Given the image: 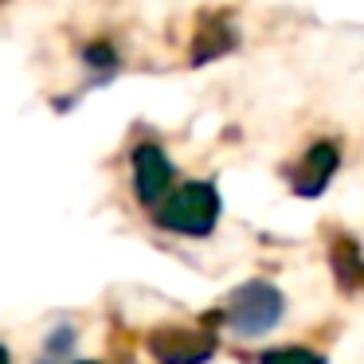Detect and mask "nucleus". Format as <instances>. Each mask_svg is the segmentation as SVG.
Masks as SVG:
<instances>
[{"label":"nucleus","instance_id":"1a4fd4ad","mask_svg":"<svg viewBox=\"0 0 364 364\" xmlns=\"http://www.w3.org/2000/svg\"><path fill=\"white\" fill-rule=\"evenodd\" d=\"M82 59H87L90 67H98V71H114V67H118V51H114L110 43H90V48H82Z\"/></svg>","mask_w":364,"mask_h":364},{"label":"nucleus","instance_id":"423d86ee","mask_svg":"<svg viewBox=\"0 0 364 364\" xmlns=\"http://www.w3.org/2000/svg\"><path fill=\"white\" fill-rule=\"evenodd\" d=\"M235 43H239V36L228 16H208L196 28V40H192V63H212V59L235 51Z\"/></svg>","mask_w":364,"mask_h":364},{"label":"nucleus","instance_id":"7ed1b4c3","mask_svg":"<svg viewBox=\"0 0 364 364\" xmlns=\"http://www.w3.org/2000/svg\"><path fill=\"white\" fill-rule=\"evenodd\" d=\"M129 165H134V192L137 200H141L145 208H157L161 200L173 192V161H168V153L161 149L157 141H141L134 149V157H129Z\"/></svg>","mask_w":364,"mask_h":364},{"label":"nucleus","instance_id":"20e7f679","mask_svg":"<svg viewBox=\"0 0 364 364\" xmlns=\"http://www.w3.org/2000/svg\"><path fill=\"white\" fill-rule=\"evenodd\" d=\"M337 168H341L337 141H314L306 153H301L298 165H294L290 188L298 192L301 200H314V196H321V192L329 188V181L337 176Z\"/></svg>","mask_w":364,"mask_h":364},{"label":"nucleus","instance_id":"39448f33","mask_svg":"<svg viewBox=\"0 0 364 364\" xmlns=\"http://www.w3.org/2000/svg\"><path fill=\"white\" fill-rule=\"evenodd\" d=\"M149 353L157 356V364H204L212 360L215 341L192 329H157L149 337Z\"/></svg>","mask_w":364,"mask_h":364},{"label":"nucleus","instance_id":"0eeeda50","mask_svg":"<svg viewBox=\"0 0 364 364\" xmlns=\"http://www.w3.org/2000/svg\"><path fill=\"white\" fill-rule=\"evenodd\" d=\"M329 262H333V274H337V282L345 286V290L364 286V255H360V247H356L353 239H345V235L333 239Z\"/></svg>","mask_w":364,"mask_h":364},{"label":"nucleus","instance_id":"9d476101","mask_svg":"<svg viewBox=\"0 0 364 364\" xmlns=\"http://www.w3.org/2000/svg\"><path fill=\"white\" fill-rule=\"evenodd\" d=\"M0 364H12L9 360V348H4V345H0Z\"/></svg>","mask_w":364,"mask_h":364},{"label":"nucleus","instance_id":"9b49d317","mask_svg":"<svg viewBox=\"0 0 364 364\" xmlns=\"http://www.w3.org/2000/svg\"><path fill=\"white\" fill-rule=\"evenodd\" d=\"M82 364H95V360H82Z\"/></svg>","mask_w":364,"mask_h":364},{"label":"nucleus","instance_id":"f257e3e1","mask_svg":"<svg viewBox=\"0 0 364 364\" xmlns=\"http://www.w3.org/2000/svg\"><path fill=\"white\" fill-rule=\"evenodd\" d=\"M153 220H157V228L173 231V235L204 239L220 223V192H215L212 181H188L153 208Z\"/></svg>","mask_w":364,"mask_h":364},{"label":"nucleus","instance_id":"6e6552de","mask_svg":"<svg viewBox=\"0 0 364 364\" xmlns=\"http://www.w3.org/2000/svg\"><path fill=\"white\" fill-rule=\"evenodd\" d=\"M259 364H325L317 353H309V348H270V353H262Z\"/></svg>","mask_w":364,"mask_h":364},{"label":"nucleus","instance_id":"f03ea898","mask_svg":"<svg viewBox=\"0 0 364 364\" xmlns=\"http://www.w3.org/2000/svg\"><path fill=\"white\" fill-rule=\"evenodd\" d=\"M282 314H286L282 290L270 286V282H262V278L243 282L228 298V309H223L231 333H239V337H262V333H270L278 321H282Z\"/></svg>","mask_w":364,"mask_h":364}]
</instances>
